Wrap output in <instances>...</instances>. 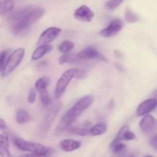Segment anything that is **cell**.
I'll use <instances>...</instances> for the list:
<instances>
[{
	"mask_svg": "<svg viewBox=\"0 0 157 157\" xmlns=\"http://www.w3.org/2000/svg\"><path fill=\"white\" fill-rule=\"evenodd\" d=\"M61 107H62V104L60 101H57V102H55V104L51 106L46 114L44 115V118H43L42 121L41 123V125H40V131H41V133H45L49 130L52 123L54 122V121L56 118L57 115L59 113Z\"/></svg>",
	"mask_w": 157,
	"mask_h": 157,
	"instance_id": "obj_6",
	"label": "cell"
},
{
	"mask_svg": "<svg viewBox=\"0 0 157 157\" xmlns=\"http://www.w3.org/2000/svg\"><path fill=\"white\" fill-rule=\"evenodd\" d=\"M94 101V95H87L78 101L64 115L58 125V131L61 132L64 130H67L70 126H71L72 123L76 121L79 117L80 115L91 105Z\"/></svg>",
	"mask_w": 157,
	"mask_h": 157,
	"instance_id": "obj_2",
	"label": "cell"
},
{
	"mask_svg": "<svg viewBox=\"0 0 157 157\" xmlns=\"http://www.w3.org/2000/svg\"><path fill=\"white\" fill-rule=\"evenodd\" d=\"M75 48V44L71 41H64L58 47V50L63 54H67Z\"/></svg>",
	"mask_w": 157,
	"mask_h": 157,
	"instance_id": "obj_21",
	"label": "cell"
},
{
	"mask_svg": "<svg viewBox=\"0 0 157 157\" xmlns=\"http://www.w3.org/2000/svg\"><path fill=\"white\" fill-rule=\"evenodd\" d=\"M145 157H153V156H145Z\"/></svg>",
	"mask_w": 157,
	"mask_h": 157,
	"instance_id": "obj_36",
	"label": "cell"
},
{
	"mask_svg": "<svg viewBox=\"0 0 157 157\" xmlns=\"http://www.w3.org/2000/svg\"><path fill=\"white\" fill-rule=\"evenodd\" d=\"M156 124V120L151 115H146L140 122V127L145 133H149L154 129Z\"/></svg>",
	"mask_w": 157,
	"mask_h": 157,
	"instance_id": "obj_12",
	"label": "cell"
},
{
	"mask_svg": "<svg viewBox=\"0 0 157 157\" xmlns=\"http://www.w3.org/2000/svg\"><path fill=\"white\" fill-rule=\"evenodd\" d=\"M123 27H124L123 21L119 18H116V19H113V21H110L107 27L102 29L100 32V35L104 38H111V37L115 36L118 32H121Z\"/></svg>",
	"mask_w": 157,
	"mask_h": 157,
	"instance_id": "obj_9",
	"label": "cell"
},
{
	"mask_svg": "<svg viewBox=\"0 0 157 157\" xmlns=\"http://www.w3.org/2000/svg\"><path fill=\"white\" fill-rule=\"evenodd\" d=\"M110 147L112 148V150H113V153H116V154H119V153H123V152L125 150L127 146H126L124 144H123V143L120 142V143H117V144H113V145L111 146Z\"/></svg>",
	"mask_w": 157,
	"mask_h": 157,
	"instance_id": "obj_26",
	"label": "cell"
},
{
	"mask_svg": "<svg viewBox=\"0 0 157 157\" xmlns=\"http://www.w3.org/2000/svg\"><path fill=\"white\" fill-rule=\"evenodd\" d=\"M157 107V101L154 98H150L146 101H143L136 109V114L137 116H145L148 114L150 112L154 110Z\"/></svg>",
	"mask_w": 157,
	"mask_h": 157,
	"instance_id": "obj_11",
	"label": "cell"
},
{
	"mask_svg": "<svg viewBox=\"0 0 157 157\" xmlns=\"http://www.w3.org/2000/svg\"><path fill=\"white\" fill-rule=\"evenodd\" d=\"M7 130V125L6 123L2 118H0V130L1 131H6Z\"/></svg>",
	"mask_w": 157,
	"mask_h": 157,
	"instance_id": "obj_32",
	"label": "cell"
},
{
	"mask_svg": "<svg viewBox=\"0 0 157 157\" xmlns=\"http://www.w3.org/2000/svg\"><path fill=\"white\" fill-rule=\"evenodd\" d=\"M136 139V135H135L134 133L130 131V130H127L124 135V140L126 141H130V140H133Z\"/></svg>",
	"mask_w": 157,
	"mask_h": 157,
	"instance_id": "obj_30",
	"label": "cell"
},
{
	"mask_svg": "<svg viewBox=\"0 0 157 157\" xmlns=\"http://www.w3.org/2000/svg\"><path fill=\"white\" fill-rule=\"evenodd\" d=\"M15 7L14 0H0V15L12 12Z\"/></svg>",
	"mask_w": 157,
	"mask_h": 157,
	"instance_id": "obj_16",
	"label": "cell"
},
{
	"mask_svg": "<svg viewBox=\"0 0 157 157\" xmlns=\"http://www.w3.org/2000/svg\"><path fill=\"white\" fill-rule=\"evenodd\" d=\"M0 156L13 157L9 151V134L6 132L0 134Z\"/></svg>",
	"mask_w": 157,
	"mask_h": 157,
	"instance_id": "obj_13",
	"label": "cell"
},
{
	"mask_svg": "<svg viewBox=\"0 0 157 157\" xmlns=\"http://www.w3.org/2000/svg\"><path fill=\"white\" fill-rule=\"evenodd\" d=\"M128 157H136V156L135 154H132V155H130V156H129Z\"/></svg>",
	"mask_w": 157,
	"mask_h": 157,
	"instance_id": "obj_35",
	"label": "cell"
},
{
	"mask_svg": "<svg viewBox=\"0 0 157 157\" xmlns=\"http://www.w3.org/2000/svg\"><path fill=\"white\" fill-rule=\"evenodd\" d=\"M67 130L71 133H72L74 135H77V136H85L90 135V128H79V127H75L70 126Z\"/></svg>",
	"mask_w": 157,
	"mask_h": 157,
	"instance_id": "obj_20",
	"label": "cell"
},
{
	"mask_svg": "<svg viewBox=\"0 0 157 157\" xmlns=\"http://www.w3.org/2000/svg\"><path fill=\"white\" fill-rule=\"evenodd\" d=\"M150 144L153 148H154L155 150H157V134L155 135L154 136H153L150 139Z\"/></svg>",
	"mask_w": 157,
	"mask_h": 157,
	"instance_id": "obj_31",
	"label": "cell"
},
{
	"mask_svg": "<svg viewBox=\"0 0 157 157\" xmlns=\"http://www.w3.org/2000/svg\"><path fill=\"white\" fill-rule=\"evenodd\" d=\"M53 47L50 44H46V45L38 46L36 49L33 52L32 55V59L33 61H37L39 60L40 58H42L44 55L48 53L49 52L52 50Z\"/></svg>",
	"mask_w": 157,
	"mask_h": 157,
	"instance_id": "obj_15",
	"label": "cell"
},
{
	"mask_svg": "<svg viewBox=\"0 0 157 157\" xmlns=\"http://www.w3.org/2000/svg\"><path fill=\"white\" fill-rule=\"evenodd\" d=\"M18 157H47V156H38V155L33 154V153H29V154H23Z\"/></svg>",
	"mask_w": 157,
	"mask_h": 157,
	"instance_id": "obj_33",
	"label": "cell"
},
{
	"mask_svg": "<svg viewBox=\"0 0 157 157\" xmlns=\"http://www.w3.org/2000/svg\"><path fill=\"white\" fill-rule=\"evenodd\" d=\"M44 9L35 6H27L15 11L8 17L10 29L15 35H24L44 15Z\"/></svg>",
	"mask_w": 157,
	"mask_h": 157,
	"instance_id": "obj_1",
	"label": "cell"
},
{
	"mask_svg": "<svg viewBox=\"0 0 157 157\" xmlns=\"http://www.w3.org/2000/svg\"><path fill=\"white\" fill-rule=\"evenodd\" d=\"M25 52V51L24 48H17L16 50L14 51L9 55L8 59L6 60V62L5 64L4 67H3L2 71L3 77L8 76L9 75H10L18 67V64L21 63L22 58H24Z\"/></svg>",
	"mask_w": 157,
	"mask_h": 157,
	"instance_id": "obj_5",
	"label": "cell"
},
{
	"mask_svg": "<svg viewBox=\"0 0 157 157\" xmlns=\"http://www.w3.org/2000/svg\"><path fill=\"white\" fill-rule=\"evenodd\" d=\"M79 71L80 69L78 68H70L62 74L61 78L57 81L56 86H55V97L57 100L61 98L68 86L69 83L74 78H76Z\"/></svg>",
	"mask_w": 157,
	"mask_h": 157,
	"instance_id": "obj_4",
	"label": "cell"
},
{
	"mask_svg": "<svg viewBox=\"0 0 157 157\" xmlns=\"http://www.w3.org/2000/svg\"><path fill=\"white\" fill-rule=\"evenodd\" d=\"M74 17L82 22H90L94 17V13L88 6L83 5L75 11Z\"/></svg>",
	"mask_w": 157,
	"mask_h": 157,
	"instance_id": "obj_10",
	"label": "cell"
},
{
	"mask_svg": "<svg viewBox=\"0 0 157 157\" xmlns=\"http://www.w3.org/2000/svg\"><path fill=\"white\" fill-rule=\"evenodd\" d=\"M32 120V117L26 110H18L15 115V121L19 124H25L29 123Z\"/></svg>",
	"mask_w": 157,
	"mask_h": 157,
	"instance_id": "obj_18",
	"label": "cell"
},
{
	"mask_svg": "<svg viewBox=\"0 0 157 157\" xmlns=\"http://www.w3.org/2000/svg\"><path fill=\"white\" fill-rule=\"evenodd\" d=\"M77 58L78 60H90L97 59L99 61L107 62V59L104 55L100 53L95 48L89 46L81 50L76 55Z\"/></svg>",
	"mask_w": 157,
	"mask_h": 157,
	"instance_id": "obj_7",
	"label": "cell"
},
{
	"mask_svg": "<svg viewBox=\"0 0 157 157\" xmlns=\"http://www.w3.org/2000/svg\"><path fill=\"white\" fill-rule=\"evenodd\" d=\"M152 96L153 97V98H154V99H156L157 101V89H156V90H155L152 93Z\"/></svg>",
	"mask_w": 157,
	"mask_h": 157,
	"instance_id": "obj_34",
	"label": "cell"
},
{
	"mask_svg": "<svg viewBox=\"0 0 157 157\" xmlns=\"http://www.w3.org/2000/svg\"><path fill=\"white\" fill-rule=\"evenodd\" d=\"M74 61H78L76 55H74L72 54H64L61 55L59 58V64H64L67 62H73Z\"/></svg>",
	"mask_w": 157,
	"mask_h": 157,
	"instance_id": "obj_23",
	"label": "cell"
},
{
	"mask_svg": "<svg viewBox=\"0 0 157 157\" xmlns=\"http://www.w3.org/2000/svg\"><path fill=\"white\" fill-rule=\"evenodd\" d=\"M125 20L128 23H133L139 20V17L137 15L133 13L130 9H128L125 12Z\"/></svg>",
	"mask_w": 157,
	"mask_h": 157,
	"instance_id": "obj_24",
	"label": "cell"
},
{
	"mask_svg": "<svg viewBox=\"0 0 157 157\" xmlns=\"http://www.w3.org/2000/svg\"><path fill=\"white\" fill-rule=\"evenodd\" d=\"M10 50H5L0 53V72L2 71L3 67H4L5 64L6 62V58H7L8 55H9Z\"/></svg>",
	"mask_w": 157,
	"mask_h": 157,
	"instance_id": "obj_27",
	"label": "cell"
},
{
	"mask_svg": "<svg viewBox=\"0 0 157 157\" xmlns=\"http://www.w3.org/2000/svg\"><path fill=\"white\" fill-rule=\"evenodd\" d=\"M61 29H59V28H48L47 29H45V30L41 34V35H40L39 38H38V40L37 44H38V46L49 44L58 36V35L61 33Z\"/></svg>",
	"mask_w": 157,
	"mask_h": 157,
	"instance_id": "obj_8",
	"label": "cell"
},
{
	"mask_svg": "<svg viewBox=\"0 0 157 157\" xmlns=\"http://www.w3.org/2000/svg\"><path fill=\"white\" fill-rule=\"evenodd\" d=\"M50 84V79L46 77L39 78L38 81L35 82V89L38 90L39 93L47 90L48 87Z\"/></svg>",
	"mask_w": 157,
	"mask_h": 157,
	"instance_id": "obj_19",
	"label": "cell"
},
{
	"mask_svg": "<svg viewBox=\"0 0 157 157\" xmlns=\"http://www.w3.org/2000/svg\"><path fill=\"white\" fill-rule=\"evenodd\" d=\"M36 100V92H35V90L34 88H32L30 90H29V95H28L27 101L29 104H34Z\"/></svg>",
	"mask_w": 157,
	"mask_h": 157,
	"instance_id": "obj_29",
	"label": "cell"
},
{
	"mask_svg": "<svg viewBox=\"0 0 157 157\" xmlns=\"http://www.w3.org/2000/svg\"><path fill=\"white\" fill-rule=\"evenodd\" d=\"M13 144L17 148L22 151L29 152V153L38 155V156H48L52 151V149L45 147L43 144L25 140L20 137H17V136L13 138Z\"/></svg>",
	"mask_w": 157,
	"mask_h": 157,
	"instance_id": "obj_3",
	"label": "cell"
},
{
	"mask_svg": "<svg viewBox=\"0 0 157 157\" xmlns=\"http://www.w3.org/2000/svg\"><path fill=\"white\" fill-rule=\"evenodd\" d=\"M124 1V0H109L106 3L105 7L108 10L113 11L115 9H117Z\"/></svg>",
	"mask_w": 157,
	"mask_h": 157,
	"instance_id": "obj_25",
	"label": "cell"
},
{
	"mask_svg": "<svg viewBox=\"0 0 157 157\" xmlns=\"http://www.w3.org/2000/svg\"><path fill=\"white\" fill-rule=\"evenodd\" d=\"M107 127L104 123H98L90 128V135L91 136H101L107 132Z\"/></svg>",
	"mask_w": 157,
	"mask_h": 157,
	"instance_id": "obj_17",
	"label": "cell"
},
{
	"mask_svg": "<svg viewBox=\"0 0 157 157\" xmlns=\"http://www.w3.org/2000/svg\"><path fill=\"white\" fill-rule=\"evenodd\" d=\"M129 130H130V127H129L128 125L123 126V127L121 128V130H119V132H118V133H117V135L116 137L114 138V140H113L112 141L111 144H110V147H111V146H113V144H117V143H120V142H121L122 140H124V133H125L126 132Z\"/></svg>",
	"mask_w": 157,
	"mask_h": 157,
	"instance_id": "obj_22",
	"label": "cell"
},
{
	"mask_svg": "<svg viewBox=\"0 0 157 157\" xmlns=\"http://www.w3.org/2000/svg\"><path fill=\"white\" fill-rule=\"evenodd\" d=\"M40 94V97H41V102H42L43 105L44 106V107H48V106L50 104V102H51V100H50V98H49V95H48V93L47 90H45V91H43V92H41Z\"/></svg>",
	"mask_w": 157,
	"mask_h": 157,
	"instance_id": "obj_28",
	"label": "cell"
},
{
	"mask_svg": "<svg viewBox=\"0 0 157 157\" xmlns=\"http://www.w3.org/2000/svg\"><path fill=\"white\" fill-rule=\"evenodd\" d=\"M60 148L64 152H72L78 150L81 147V144L79 141L72 139H66L61 141L59 144Z\"/></svg>",
	"mask_w": 157,
	"mask_h": 157,
	"instance_id": "obj_14",
	"label": "cell"
}]
</instances>
